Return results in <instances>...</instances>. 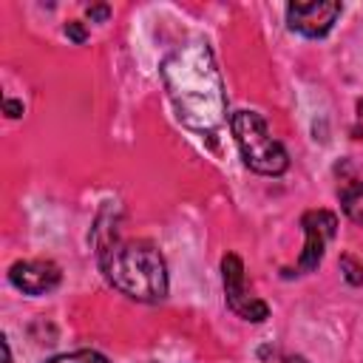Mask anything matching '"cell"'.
Wrapping results in <instances>:
<instances>
[{"mask_svg": "<svg viewBox=\"0 0 363 363\" xmlns=\"http://www.w3.org/2000/svg\"><path fill=\"white\" fill-rule=\"evenodd\" d=\"M162 79L182 125L201 136H213L227 119V96L207 43L193 40L176 48L164 65Z\"/></svg>", "mask_w": 363, "mask_h": 363, "instance_id": "6da1fadb", "label": "cell"}, {"mask_svg": "<svg viewBox=\"0 0 363 363\" xmlns=\"http://www.w3.org/2000/svg\"><path fill=\"white\" fill-rule=\"evenodd\" d=\"M99 267L108 284L133 301L156 303L167 295V264L150 241H111L99 250Z\"/></svg>", "mask_w": 363, "mask_h": 363, "instance_id": "7a4b0ae2", "label": "cell"}, {"mask_svg": "<svg viewBox=\"0 0 363 363\" xmlns=\"http://www.w3.org/2000/svg\"><path fill=\"white\" fill-rule=\"evenodd\" d=\"M235 145L250 170L261 176H281L289 167V156L278 139H272L267 122L255 111H235L230 119Z\"/></svg>", "mask_w": 363, "mask_h": 363, "instance_id": "3957f363", "label": "cell"}, {"mask_svg": "<svg viewBox=\"0 0 363 363\" xmlns=\"http://www.w3.org/2000/svg\"><path fill=\"white\" fill-rule=\"evenodd\" d=\"M221 281H224V298H227V306L244 318V320H252V323H261L269 318V306L252 295H247V286H244V264L235 252L224 255L221 258Z\"/></svg>", "mask_w": 363, "mask_h": 363, "instance_id": "277c9868", "label": "cell"}, {"mask_svg": "<svg viewBox=\"0 0 363 363\" xmlns=\"http://www.w3.org/2000/svg\"><path fill=\"white\" fill-rule=\"evenodd\" d=\"M301 227H303V238L306 241H303V252L298 258V269L301 272H312V269L320 267L323 250L337 233V216L329 213V210H309V213H303Z\"/></svg>", "mask_w": 363, "mask_h": 363, "instance_id": "5b68a950", "label": "cell"}, {"mask_svg": "<svg viewBox=\"0 0 363 363\" xmlns=\"http://www.w3.org/2000/svg\"><path fill=\"white\" fill-rule=\"evenodd\" d=\"M340 17V3H289L286 6V23L292 31L303 37H323L335 20Z\"/></svg>", "mask_w": 363, "mask_h": 363, "instance_id": "8992f818", "label": "cell"}, {"mask_svg": "<svg viewBox=\"0 0 363 363\" xmlns=\"http://www.w3.org/2000/svg\"><path fill=\"white\" fill-rule=\"evenodd\" d=\"M60 278H62L60 267L54 261H45V258L14 261L9 267V281L26 295H45V292L60 286Z\"/></svg>", "mask_w": 363, "mask_h": 363, "instance_id": "52a82bcc", "label": "cell"}, {"mask_svg": "<svg viewBox=\"0 0 363 363\" xmlns=\"http://www.w3.org/2000/svg\"><path fill=\"white\" fill-rule=\"evenodd\" d=\"M340 207L349 216V221L363 227V182H349L340 190Z\"/></svg>", "mask_w": 363, "mask_h": 363, "instance_id": "ba28073f", "label": "cell"}, {"mask_svg": "<svg viewBox=\"0 0 363 363\" xmlns=\"http://www.w3.org/2000/svg\"><path fill=\"white\" fill-rule=\"evenodd\" d=\"M45 363H111L102 352L94 349H77V352H65V354H54Z\"/></svg>", "mask_w": 363, "mask_h": 363, "instance_id": "9c48e42d", "label": "cell"}, {"mask_svg": "<svg viewBox=\"0 0 363 363\" xmlns=\"http://www.w3.org/2000/svg\"><path fill=\"white\" fill-rule=\"evenodd\" d=\"M340 272H343V278H346L349 284H354V286L363 284V267H360L352 255H343V258H340Z\"/></svg>", "mask_w": 363, "mask_h": 363, "instance_id": "30bf717a", "label": "cell"}, {"mask_svg": "<svg viewBox=\"0 0 363 363\" xmlns=\"http://www.w3.org/2000/svg\"><path fill=\"white\" fill-rule=\"evenodd\" d=\"M65 34H68L74 43H85V28H82V23H77V20L65 23Z\"/></svg>", "mask_w": 363, "mask_h": 363, "instance_id": "8fae6325", "label": "cell"}, {"mask_svg": "<svg viewBox=\"0 0 363 363\" xmlns=\"http://www.w3.org/2000/svg\"><path fill=\"white\" fill-rule=\"evenodd\" d=\"M108 14H111L108 6H88V17L91 20H99L102 23V20H108Z\"/></svg>", "mask_w": 363, "mask_h": 363, "instance_id": "7c38bea8", "label": "cell"}, {"mask_svg": "<svg viewBox=\"0 0 363 363\" xmlns=\"http://www.w3.org/2000/svg\"><path fill=\"white\" fill-rule=\"evenodd\" d=\"M3 108H6V113H9L11 119H17V116L23 113V102H17V99H6Z\"/></svg>", "mask_w": 363, "mask_h": 363, "instance_id": "4fadbf2b", "label": "cell"}, {"mask_svg": "<svg viewBox=\"0 0 363 363\" xmlns=\"http://www.w3.org/2000/svg\"><path fill=\"white\" fill-rule=\"evenodd\" d=\"M354 111H357V130H354V133L363 136V99H357V108H354Z\"/></svg>", "mask_w": 363, "mask_h": 363, "instance_id": "5bb4252c", "label": "cell"}, {"mask_svg": "<svg viewBox=\"0 0 363 363\" xmlns=\"http://www.w3.org/2000/svg\"><path fill=\"white\" fill-rule=\"evenodd\" d=\"M284 363H309V360H306V357H301V354H289Z\"/></svg>", "mask_w": 363, "mask_h": 363, "instance_id": "9a60e30c", "label": "cell"}]
</instances>
